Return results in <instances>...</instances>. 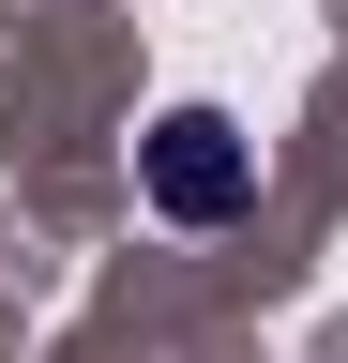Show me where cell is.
Segmentation results:
<instances>
[{
    "mask_svg": "<svg viewBox=\"0 0 348 363\" xmlns=\"http://www.w3.org/2000/svg\"><path fill=\"white\" fill-rule=\"evenodd\" d=\"M137 182H152L167 227H228V212L257 197V136H242L228 106H167V121L137 136Z\"/></svg>",
    "mask_w": 348,
    "mask_h": 363,
    "instance_id": "1",
    "label": "cell"
}]
</instances>
